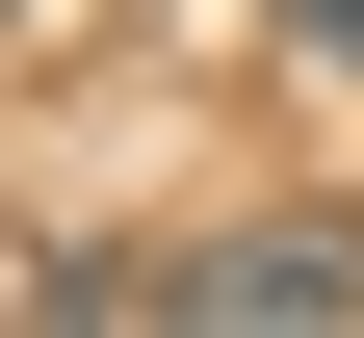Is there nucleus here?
I'll return each mask as SVG.
<instances>
[{
  "label": "nucleus",
  "instance_id": "nucleus-1",
  "mask_svg": "<svg viewBox=\"0 0 364 338\" xmlns=\"http://www.w3.org/2000/svg\"><path fill=\"white\" fill-rule=\"evenodd\" d=\"M182 312H208V338H338V312H364V208H235V234H182Z\"/></svg>",
  "mask_w": 364,
  "mask_h": 338
},
{
  "label": "nucleus",
  "instance_id": "nucleus-2",
  "mask_svg": "<svg viewBox=\"0 0 364 338\" xmlns=\"http://www.w3.org/2000/svg\"><path fill=\"white\" fill-rule=\"evenodd\" d=\"M260 26H287V53H312V78H364V0H260Z\"/></svg>",
  "mask_w": 364,
  "mask_h": 338
}]
</instances>
